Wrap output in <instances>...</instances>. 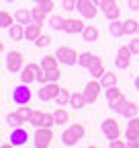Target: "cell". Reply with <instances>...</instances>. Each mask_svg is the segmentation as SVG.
<instances>
[{
    "instance_id": "1",
    "label": "cell",
    "mask_w": 139,
    "mask_h": 148,
    "mask_svg": "<svg viewBox=\"0 0 139 148\" xmlns=\"http://www.w3.org/2000/svg\"><path fill=\"white\" fill-rule=\"evenodd\" d=\"M104 95H107V101H109V107L115 111V113H121L123 115V111L127 107V97L123 95V90H121L117 84L115 86H109V88H104Z\"/></svg>"
},
{
    "instance_id": "2",
    "label": "cell",
    "mask_w": 139,
    "mask_h": 148,
    "mask_svg": "<svg viewBox=\"0 0 139 148\" xmlns=\"http://www.w3.org/2000/svg\"><path fill=\"white\" fill-rule=\"evenodd\" d=\"M86 134V127L82 123H72L70 127H65L61 132V144L63 146H76Z\"/></svg>"
},
{
    "instance_id": "3",
    "label": "cell",
    "mask_w": 139,
    "mask_h": 148,
    "mask_svg": "<svg viewBox=\"0 0 139 148\" xmlns=\"http://www.w3.org/2000/svg\"><path fill=\"white\" fill-rule=\"evenodd\" d=\"M53 140V127H47V125H39L33 134V146L35 148H47Z\"/></svg>"
},
{
    "instance_id": "4",
    "label": "cell",
    "mask_w": 139,
    "mask_h": 148,
    "mask_svg": "<svg viewBox=\"0 0 139 148\" xmlns=\"http://www.w3.org/2000/svg\"><path fill=\"white\" fill-rule=\"evenodd\" d=\"M31 99H33V92H31L29 84H25V82H21L19 86H14L12 92H10V101L14 105H29Z\"/></svg>"
},
{
    "instance_id": "5",
    "label": "cell",
    "mask_w": 139,
    "mask_h": 148,
    "mask_svg": "<svg viewBox=\"0 0 139 148\" xmlns=\"http://www.w3.org/2000/svg\"><path fill=\"white\" fill-rule=\"evenodd\" d=\"M55 56H57L59 64H63V66H74V64H78V56H80V53H78L74 47H70V45H59L57 51H55Z\"/></svg>"
},
{
    "instance_id": "6",
    "label": "cell",
    "mask_w": 139,
    "mask_h": 148,
    "mask_svg": "<svg viewBox=\"0 0 139 148\" xmlns=\"http://www.w3.org/2000/svg\"><path fill=\"white\" fill-rule=\"evenodd\" d=\"M41 70H43V66L37 64V62H29V64H25V68L21 70V82H25V84L37 82V76H39Z\"/></svg>"
},
{
    "instance_id": "7",
    "label": "cell",
    "mask_w": 139,
    "mask_h": 148,
    "mask_svg": "<svg viewBox=\"0 0 139 148\" xmlns=\"http://www.w3.org/2000/svg\"><path fill=\"white\" fill-rule=\"evenodd\" d=\"M6 70L8 72H21L23 68H25V58H23V53L19 51V49H14V51H8L6 53Z\"/></svg>"
},
{
    "instance_id": "8",
    "label": "cell",
    "mask_w": 139,
    "mask_h": 148,
    "mask_svg": "<svg viewBox=\"0 0 139 148\" xmlns=\"http://www.w3.org/2000/svg\"><path fill=\"white\" fill-rule=\"evenodd\" d=\"M100 130H102L104 138H107L109 142H111V140H117V138L121 136V125H119V121H117L115 117L104 119V121L100 123Z\"/></svg>"
},
{
    "instance_id": "9",
    "label": "cell",
    "mask_w": 139,
    "mask_h": 148,
    "mask_svg": "<svg viewBox=\"0 0 139 148\" xmlns=\"http://www.w3.org/2000/svg\"><path fill=\"white\" fill-rule=\"evenodd\" d=\"M133 51H131V47L129 45H121L119 47V51H117V60H115V66L117 68H121V70H127L129 66H131V62H133Z\"/></svg>"
},
{
    "instance_id": "10",
    "label": "cell",
    "mask_w": 139,
    "mask_h": 148,
    "mask_svg": "<svg viewBox=\"0 0 139 148\" xmlns=\"http://www.w3.org/2000/svg\"><path fill=\"white\" fill-rule=\"evenodd\" d=\"M59 90H61V84L59 82H47V84H41L37 97L41 101H55V97L59 95Z\"/></svg>"
},
{
    "instance_id": "11",
    "label": "cell",
    "mask_w": 139,
    "mask_h": 148,
    "mask_svg": "<svg viewBox=\"0 0 139 148\" xmlns=\"http://www.w3.org/2000/svg\"><path fill=\"white\" fill-rule=\"evenodd\" d=\"M98 8L102 10V14L109 18V21H115V18L121 16V6L117 4V0H102L98 4Z\"/></svg>"
},
{
    "instance_id": "12",
    "label": "cell",
    "mask_w": 139,
    "mask_h": 148,
    "mask_svg": "<svg viewBox=\"0 0 139 148\" xmlns=\"http://www.w3.org/2000/svg\"><path fill=\"white\" fill-rule=\"evenodd\" d=\"M8 140H10L12 146H25V144H29V130H25L23 125L12 127V132H10Z\"/></svg>"
},
{
    "instance_id": "13",
    "label": "cell",
    "mask_w": 139,
    "mask_h": 148,
    "mask_svg": "<svg viewBox=\"0 0 139 148\" xmlns=\"http://www.w3.org/2000/svg\"><path fill=\"white\" fill-rule=\"evenodd\" d=\"M98 4L94 0H78V12L82 14V18H94L98 14Z\"/></svg>"
},
{
    "instance_id": "14",
    "label": "cell",
    "mask_w": 139,
    "mask_h": 148,
    "mask_svg": "<svg viewBox=\"0 0 139 148\" xmlns=\"http://www.w3.org/2000/svg\"><path fill=\"white\" fill-rule=\"evenodd\" d=\"M102 88H104V86L100 84L98 78H92L88 84L84 86V95H86V99H88V103H96V99H98V95H100Z\"/></svg>"
},
{
    "instance_id": "15",
    "label": "cell",
    "mask_w": 139,
    "mask_h": 148,
    "mask_svg": "<svg viewBox=\"0 0 139 148\" xmlns=\"http://www.w3.org/2000/svg\"><path fill=\"white\" fill-rule=\"evenodd\" d=\"M86 70L90 72V76H92V78H100L102 74L107 72V66H104V60L100 58V56H94L92 64H90L88 68H86Z\"/></svg>"
},
{
    "instance_id": "16",
    "label": "cell",
    "mask_w": 139,
    "mask_h": 148,
    "mask_svg": "<svg viewBox=\"0 0 139 148\" xmlns=\"http://www.w3.org/2000/svg\"><path fill=\"white\" fill-rule=\"evenodd\" d=\"M86 29V25H84V21H82V18H65V25H63V31L65 33H82Z\"/></svg>"
},
{
    "instance_id": "17",
    "label": "cell",
    "mask_w": 139,
    "mask_h": 148,
    "mask_svg": "<svg viewBox=\"0 0 139 148\" xmlns=\"http://www.w3.org/2000/svg\"><path fill=\"white\" fill-rule=\"evenodd\" d=\"M125 140H127V146H129V148H139V127H135V125H129V123H127V130H125Z\"/></svg>"
},
{
    "instance_id": "18",
    "label": "cell",
    "mask_w": 139,
    "mask_h": 148,
    "mask_svg": "<svg viewBox=\"0 0 139 148\" xmlns=\"http://www.w3.org/2000/svg\"><path fill=\"white\" fill-rule=\"evenodd\" d=\"M41 29H43V25H39V23H29V25H25V39H27V41H37V37L43 33Z\"/></svg>"
},
{
    "instance_id": "19",
    "label": "cell",
    "mask_w": 139,
    "mask_h": 148,
    "mask_svg": "<svg viewBox=\"0 0 139 148\" xmlns=\"http://www.w3.org/2000/svg\"><path fill=\"white\" fill-rule=\"evenodd\" d=\"M8 37H10L12 41H21V39H25V25L14 21V23L8 27Z\"/></svg>"
},
{
    "instance_id": "20",
    "label": "cell",
    "mask_w": 139,
    "mask_h": 148,
    "mask_svg": "<svg viewBox=\"0 0 139 148\" xmlns=\"http://www.w3.org/2000/svg\"><path fill=\"white\" fill-rule=\"evenodd\" d=\"M88 105V99H86L84 95V90H76L72 92V99H70V107H74V109H82Z\"/></svg>"
},
{
    "instance_id": "21",
    "label": "cell",
    "mask_w": 139,
    "mask_h": 148,
    "mask_svg": "<svg viewBox=\"0 0 139 148\" xmlns=\"http://www.w3.org/2000/svg\"><path fill=\"white\" fill-rule=\"evenodd\" d=\"M6 123H8L10 127H19V125H23V123H29V119L21 113V111H12V113L6 115Z\"/></svg>"
},
{
    "instance_id": "22",
    "label": "cell",
    "mask_w": 139,
    "mask_h": 148,
    "mask_svg": "<svg viewBox=\"0 0 139 148\" xmlns=\"http://www.w3.org/2000/svg\"><path fill=\"white\" fill-rule=\"evenodd\" d=\"M82 37H84L86 43H94V41H98L100 31H98V27H94V25H86V29L82 31Z\"/></svg>"
},
{
    "instance_id": "23",
    "label": "cell",
    "mask_w": 139,
    "mask_h": 148,
    "mask_svg": "<svg viewBox=\"0 0 139 148\" xmlns=\"http://www.w3.org/2000/svg\"><path fill=\"white\" fill-rule=\"evenodd\" d=\"M109 33H111L113 37H123V35H125V21H119V18L111 21V25H109Z\"/></svg>"
},
{
    "instance_id": "24",
    "label": "cell",
    "mask_w": 139,
    "mask_h": 148,
    "mask_svg": "<svg viewBox=\"0 0 139 148\" xmlns=\"http://www.w3.org/2000/svg\"><path fill=\"white\" fill-rule=\"evenodd\" d=\"M65 18H67V16H63V14H51V16L47 18V25H49L51 29H57V31H63V25H65Z\"/></svg>"
},
{
    "instance_id": "25",
    "label": "cell",
    "mask_w": 139,
    "mask_h": 148,
    "mask_svg": "<svg viewBox=\"0 0 139 148\" xmlns=\"http://www.w3.org/2000/svg\"><path fill=\"white\" fill-rule=\"evenodd\" d=\"M53 115H55V123H57V125H63V123H67L70 119H72L70 111H67V109H63L61 105H59V107L53 111Z\"/></svg>"
},
{
    "instance_id": "26",
    "label": "cell",
    "mask_w": 139,
    "mask_h": 148,
    "mask_svg": "<svg viewBox=\"0 0 139 148\" xmlns=\"http://www.w3.org/2000/svg\"><path fill=\"white\" fill-rule=\"evenodd\" d=\"M45 113H47V111H39V109H33V113H31V117H29V123H31V125H35V127L43 125Z\"/></svg>"
},
{
    "instance_id": "27",
    "label": "cell",
    "mask_w": 139,
    "mask_h": 148,
    "mask_svg": "<svg viewBox=\"0 0 139 148\" xmlns=\"http://www.w3.org/2000/svg\"><path fill=\"white\" fill-rule=\"evenodd\" d=\"M98 80H100V84H102L104 88H109V86H115V84H117V74L107 70V72H104V74H102V76H100Z\"/></svg>"
},
{
    "instance_id": "28",
    "label": "cell",
    "mask_w": 139,
    "mask_h": 148,
    "mask_svg": "<svg viewBox=\"0 0 139 148\" xmlns=\"http://www.w3.org/2000/svg\"><path fill=\"white\" fill-rule=\"evenodd\" d=\"M14 18H16V23H23V25L33 23V18H31V10H27V8H19V10L14 12Z\"/></svg>"
},
{
    "instance_id": "29",
    "label": "cell",
    "mask_w": 139,
    "mask_h": 148,
    "mask_svg": "<svg viewBox=\"0 0 139 148\" xmlns=\"http://www.w3.org/2000/svg\"><path fill=\"white\" fill-rule=\"evenodd\" d=\"M70 99H72V92H70V88L61 86L59 95L55 97V103H57V105H61V107H65V105H70Z\"/></svg>"
},
{
    "instance_id": "30",
    "label": "cell",
    "mask_w": 139,
    "mask_h": 148,
    "mask_svg": "<svg viewBox=\"0 0 139 148\" xmlns=\"http://www.w3.org/2000/svg\"><path fill=\"white\" fill-rule=\"evenodd\" d=\"M41 66L47 70V68H57L59 66V60H57V56L55 53H49L45 56V58H41Z\"/></svg>"
},
{
    "instance_id": "31",
    "label": "cell",
    "mask_w": 139,
    "mask_h": 148,
    "mask_svg": "<svg viewBox=\"0 0 139 148\" xmlns=\"http://www.w3.org/2000/svg\"><path fill=\"white\" fill-rule=\"evenodd\" d=\"M92 60H94V53H92V51H82V53L78 56V66L88 68V66L92 64Z\"/></svg>"
},
{
    "instance_id": "32",
    "label": "cell",
    "mask_w": 139,
    "mask_h": 148,
    "mask_svg": "<svg viewBox=\"0 0 139 148\" xmlns=\"http://www.w3.org/2000/svg\"><path fill=\"white\" fill-rule=\"evenodd\" d=\"M14 21H16V18H14L8 10H2V12H0V27H2V29H8Z\"/></svg>"
},
{
    "instance_id": "33",
    "label": "cell",
    "mask_w": 139,
    "mask_h": 148,
    "mask_svg": "<svg viewBox=\"0 0 139 148\" xmlns=\"http://www.w3.org/2000/svg\"><path fill=\"white\" fill-rule=\"evenodd\" d=\"M123 115H125L127 119L137 117V115H139V105H137V103H133V101H129V103H127V107H125V111H123Z\"/></svg>"
},
{
    "instance_id": "34",
    "label": "cell",
    "mask_w": 139,
    "mask_h": 148,
    "mask_svg": "<svg viewBox=\"0 0 139 148\" xmlns=\"http://www.w3.org/2000/svg\"><path fill=\"white\" fill-rule=\"evenodd\" d=\"M45 16H47V12H43L39 6H35L33 10H31V18H33V23H39V25H45Z\"/></svg>"
},
{
    "instance_id": "35",
    "label": "cell",
    "mask_w": 139,
    "mask_h": 148,
    "mask_svg": "<svg viewBox=\"0 0 139 148\" xmlns=\"http://www.w3.org/2000/svg\"><path fill=\"white\" fill-rule=\"evenodd\" d=\"M43 70H45V68H43ZM45 74H47V80H49V82H59V78H61L59 66H57V68H47Z\"/></svg>"
},
{
    "instance_id": "36",
    "label": "cell",
    "mask_w": 139,
    "mask_h": 148,
    "mask_svg": "<svg viewBox=\"0 0 139 148\" xmlns=\"http://www.w3.org/2000/svg\"><path fill=\"white\" fill-rule=\"evenodd\" d=\"M137 29H139V21H135V18H127L125 21V33L127 35L137 33Z\"/></svg>"
},
{
    "instance_id": "37",
    "label": "cell",
    "mask_w": 139,
    "mask_h": 148,
    "mask_svg": "<svg viewBox=\"0 0 139 148\" xmlns=\"http://www.w3.org/2000/svg\"><path fill=\"white\" fill-rule=\"evenodd\" d=\"M37 6L43 10V12H47V14H51V10L55 8V2L53 0H41V2H37Z\"/></svg>"
},
{
    "instance_id": "38",
    "label": "cell",
    "mask_w": 139,
    "mask_h": 148,
    "mask_svg": "<svg viewBox=\"0 0 139 148\" xmlns=\"http://www.w3.org/2000/svg\"><path fill=\"white\" fill-rule=\"evenodd\" d=\"M35 45H37V47H47V45H51V35H47V33L43 35V33H41V35L37 37V41H35Z\"/></svg>"
},
{
    "instance_id": "39",
    "label": "cell",
    "mask_w": 139,
    "mask_h": 148,
    "mask_svg": "<svg viewBox=\"0 0 139 148\" xmlns=\"http://www.w3.org/2000/svg\"><path fill=\"white\" fill-rule=\"evenodd\" d=\"M63 10H65V12L78 10V0H63Z\"/></svg>"
},
{
    "instance_id": "40",
    "label": "cell",
    "mask_w": 139,
    "mask_h": 148,
    "mask_svg": "<svg viewBox=\"0 0 139 148\" xmlns=\"http://www.w3.org/2000/svg\"><path fill=\"white\" fill-rule=\"evenodd\" d=\"M109 146H111V148H129V146H127V140H119V138H117V140H111Z\"/></svg>"
},
{
    "instance_id": "41",
    "label": "cell",
    "mask_w": 139,
    "mask_h": 148,
    "mask_svg": "<svg viewBox=\"0 0 139 148\" xmlns=\"http://www.w3.org/2000/svg\"><path fill=\"white\" fill-rule=\"evenodd\" d=\"M129 47L133 53H139V37H133V39L129 41Z\"/></svg>"
},
{
    "instance_id": "42",
    "label": "cell",
    "mask_w": 139,
    "mask_h": 148,
    "mask_svg": "<svg viewBox=\"0 0 139 148\" xmlns=\"http://www.w3.org/2000/svg\"><path fill=\"white\" fill-rule=\"evenodd\" d=\"M129 10H139V0H127Z\"/></svg>"
},
{
    "instance_id": "43",
    "label": "cell",
    "mask_w": 139,
    "mask_h": 148,
    "mask_svg": "<svg viewBox=\"0 0 139 148\" xmlns=\"http://www.w3.org/2000/svg\"><path fill=\"white\" fill-rule=\"evenodd\" d=\"M129 125H135V127H139V115H137V117H131V119H129Z\"/></svg>"
},
{
    "instance_id": "44",
    "label": "cell",
    "mask_w": 139,
    "mask_h": 148,
    "mask_svg": "<svg viewBox=\"0 0 139 148\" xmlns=\"http://www.w3.org/2000/svg\"><path fill=\"white\" fill-rule=\"evenodd\" d=\"M133 84H135V88H137V90H139V76H137V78H135V80H133Z\"/></svg>"
},
{
    "instance_id": "45",
    "label": "cell",
    "mask_w": 139,
    "mask_h": 148,
    "mask_svg": "<svg viewBox=\"0 0 139 148\" xmlns=\"http://www.w3.org/2000/svg\"><path fill=\"white\" fill-rule=\"evenodd\" d=\"M94 2H96V4H100V2H102V0H94Z\"/></svg>"
},
{
    "instance_id": "46",
    "label": "cell",
    "mask_w": 139,
    "mask_h": 148,
    "mask_svg": "<svg viewBox=\"0 0 139 148\" xmlns=\"http://www.w3.org/2000/svg\"><path fill=\"white\" fill-rule=\"evenodd\" d=\"M4 2H14V0H4Z\"/></svg>"
},
{
    "instance_id": "47",
    "label": "cell",
    "mask_w": 139,
    "mask_h": 148,
    "mask_svg": "<svg viewBox=\"0 0 139 148\" xmlns=\"http://www.w3.org/2000/svg\"><path fill=\"white\" fill-rule=\"evenodd\" d=\"M35 2H41V0H35Z\"/></svg>"
},
{
    "instance_id": "48",
    "label": "cell",
    "mask_w": 139,
    "mask_h": 148,
    "mask_svg": "<svg viewBox=\"0 0 139 148\" xmlns=\"http://www.w3.org/2000/svg\"><path fill=\"white\" fill-rule=\"evenodd\" d=\"M137 33H139V29H137Z\"/></svg>"
}]
</instances>
